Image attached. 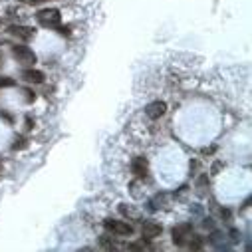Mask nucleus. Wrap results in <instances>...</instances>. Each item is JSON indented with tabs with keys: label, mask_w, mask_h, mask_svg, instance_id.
I'll return each mask as SVG.
<instances>
[{
	"label": "nucleus",
	"mask_w": 252,
	"mask_h": 252,
	"mask_svg": "<svg viewBox=\"0 0 252 252\" xmlns=\"http://www.w3.org/2000/svg\"><path fill=\"white\" fill-rule=\"evenodd\" d=\"M36 20L40 26L44 28H60V10L58 8H44L40 12H36Z\"/></svg>",
	"instance_id": "obj_1"
},
{
	"label": "nucleus",
	"mask_w": 252,
	"mask_h": 252,
	"mask_svg": "<svg viewBox=\"0 0 252 252\" xmlns=\"http://www.w3.org/2000/svg\"><path fill=\"white\" fill-rule=\"evenodd\" d=\"M10 52H12L14 60H18L24 66H34L36 64V54L26 46H10Z\"/></svg>",
	"instance_id": "obj_2"
},
{
	"label": "nucleus",
	"mask_w": 252,
	"mask_h": 252,
	"mask_svg": "<svg viewBox=\"0 0 252 252\" xmlns=\"http://www.w3.org/2000/svg\"><path fill=\"white\" fill-rule=\"evenodd\" d=\"M103 226H105L109 232L119 234V236H129V234H133V226H131L129 222H119V220L107 219V220L103 222Z\"/></svg>",
	"instance_id": "obj_3"
},
{
	"label": "nucleus",
	"mask_w": 252,
	"mask_h": 252,
	"mask_svg": "<svg viewBox=\"0 0 252 252\" xmlns=\"http://www.w3.org/2000/svg\"><path fill=\"white\" fill-rule=\"evenodd\" d=\"M8 34H12L14 38L18 40H24V42H30L34 36H36V30L30 28V26H20V24H12L8 28Z\"/></svg>",
	"instance_id": "obj_4"
},
{
	"label": "nucleus",
	"mask_w": 252,
	"mask_h": 252,
	"mask_svg": "<svg viewBox=\"0 0 252 252\" xmlns=\"http://www.w3.org/2000/svg\"><path fill=\"white\" fill-rule=\"evenodd\" d=\"M165 111H167V103L165 101H153V103H149L145 107V115L149 119H159V117L165 115Z\"/></svg>",
	"instance_id": "obj_5"
},
{
	"label": "nucleus",
	"mask_w": 252,
	"mask_h": 252,
	"mask_svg": "<svg viewBox=\"0 0 252 252\" xmlns=\"http://www.w3.org/2000/svg\"><path fill=\"white\" fill-rule=\"evenodd\" d=\"M191 230H193V226L187 224V222L175 226V228H173V240H175V244H185V240L191 236Z\"/></svg>",
	"instance_id": "obj_6"
},
{
	"label": "nucleus",
	"mask_w": 252,
	"mask_h": 252,
	"mask_svg": "<svg viewBox=\"0 0 252 252\" xmlns=\"http://www.w3.org/2000/svg\"><path fill=\"white\" fill-rule=\"evenodd\" d=\"M161 226L155 222V220H145L143 224H141V234H143V238L145 240H151V238H155V236H159L161 234Z\"/></svg>",
	"instance_id": "obj_7"
},
{
	"label": "nucleus",
	"mask_w": 252,
	"mask_h": 252,
	"mask_svg": "<svg viewBox=\"0 0 252 252\" xmlns=\"http://www.w3.org/2000/svg\"><path fill=\"white\" fill-rule=\"evenodd\" d=\"M147 159L145 157H135L133 159V163H131V171H133V175L137 177V179H143L145 175H147Z\"/></svg>",
	"instance_id": "obj_8"
},
{
	"label": "nucleus",
	"mask_w": 252,
	"mask_h": 252,
	"mask_svg": "<svg viewBox=\"0 0 252 252\" xmlns=\"http://www.w3.org/2000/svg\"><path fill=\"white\" fill-rule=\"evenodd\" d=\"M22 80L28 84H42L44 82V74L38 70H24L22 72Z\"/></svg>",
	"instance_id": "obj_9"
},
{
	"label": "nucleus",
	"mask_w": 252,
	"mask_h": 252,
	"mask_svg": "<svg viewBox=\"0 0 252 252\" xmlns=\"http://www.w3.org/2000/svg\"><path fill=\"white\" fill-rule=\"evenodd\" d=\"M119 211H121V215H125V217L131 219V220H139L141 219V213L135 211V209H131V207H127V205H119Z\"/></svg>",
	"instance_id": "obj_10"
},
{
	"label": "nucleus",
	"mask_w": 252,
	"mask_h": 252,
	"mask_svg": "<svg viewBox=\"0 0 252 252\" xmlns=\"http://www.w3.org/2000/svg\"><path fill=\"white\" fill-rule=\"evenodd\" d=\"M6 14H8L10 18H20V20L28 18V12H26L24 8H20V6H12V8H8Z\"/></svg>",
	"instance_id": "obj_11"
},
{
	"label": "nucleus",
	"mask_w": 252,
	"mask_h": 252,
	"mask_svg": "<svg viewBox=\"0 0 252 252\" xmlns=\"http://www.w3.org/2000/svg\"><path fill=\"white\" fill-rule=\"evenodd\" d=\"M191 240H189V248L191 250H201L203 248V240L199 238V236H189Z\"/></svg>",
	"instance_id": "obj_12"
},
{
	"label": "nucleus",
	"mask_w": 252,
	"mask_h": 252,
	"mask_svg": "<svg viewBox=\"0 0 252 252\" xmlns=\"http://www.w3.org/2000/svg\"><path fill=\"white\" fill-rule=\"evenodd\" d=\"M28 145V141H26V137H22V135H18V137H14V143H12V149H24Z\"/></svg>",
	"instance_id": "obj_13"
},
{
	"label": "nucleus",
	"mask_w": 252,
	"mask_h": 252,
	"mask_svg": "<svg viewBox=\"0 0 252 252\" xmlns=\"http://www.w3.org/2000/svg\"><path fill=\"white\" fill-rule=\"evenodd\" d=\"M165 203V195H157L153 201H151V209H159V205Z\"/></svg>",
	"instance_id": "obj_14"
},
{
	"label": "nucleus",
	"mask_w": 252,
	"mask_h": 252,
	"mask_svg": "<svg viewBox=\"0 0 252 252\" xmlns=\"http://www.w3.org/2000/svg\"><path fill=\"white\" fill-rule=\"evenodd\" d=\"M10 86H14L12 78H0V88H10Z\"/></svg>",
	"instance_id": "obj_15"
},
{
	"label": "nucleus",
	"mask_w": 252,
	"mask_h": 252,
	"mask_svg": "<svg viewBox=\"0 0 252 252\" xmlns=\"http://www.w3.org/2000/svg\"><path fill=\"white\" fill-rule=\"evenodd\" d=\"M24 95H26V103H32V101L36 99V94L30 92V90H24Z\"/></svg>",
	"instance_id": "obj_16"
},
{
	"label": "nucleus",
	"mask_w": 252,
	"mask_h": 252,
	"mask_svg": "<svg viewBox=\"0 0 252 252\" xmlns=\"http://www.w3.org/2000/svg\"><path fill=\"white\" fill-rule=\"evenodd\" d=\"M0 117H2V119H6L8 123H12V121H14V117H12L10 113H6V111H0Z\"/></svg>",
	"instance_id": "obj_17"
},
{
	"label": "nucleus",
	"mask_w": 252,
	"mask_h": 252,
	"mask_svg": "<svg viewBox=\"0 0 252 252\" xmlns=\"http://www.w3.org/2000/svg\"><path fill=\"white\" fill-rule=\"evenodd\" d=\"M20 2H28V4H40V2H46V0H20Z\"/></svg>",
	"instance_id": "obj_18"
},
{
	"label": "nucleus",
	"mask_w": 252,
	"mask_h": 252,
	"mask_svg": "<svg viewBox=\"0 0 252 252\" xmlns=\"http://www.w3.org/2000/svg\"><path fill=\"white\" fill-rule=\"evenodd\" d=\"M58 30H60L62 36H70V28H68V26H66V28H58Z\"/></svg>",
	"instance_id": "obj_19"
},
{
	"label": "nucleus",
	"mask_w": 252,
	"mask_h": 252,
	"mask_svg": "<svg viewBox=\"0 0 252 252\" xmlns=\"http://www.w3.org/2000/svg\"><path fill=\"white\" fill-rule=\"evenodd\" d=\"M0 173H2V161H0Z\"/></svg>",
	"instance_id": "obj_20"
},
{
	"label": "nucleus",
	"mask_w": 252,
	"mask_h": 252,
	"mask_svg": "<svg viewBox=\"0 0 252 252\" xmlns=\"http://www.w3.org/2000/svg\"><path fill=\"white\" fill-rule=\"evenodd\" d=\"M0 24H2V20H0Z\"/></svg>",
	"instance_id": "obj_21"
},
{
	"label": "nucleus",
	"mask_w": 252,
	"mask_h": 252,
	"mask_svg": "<svg viewBox=\"0 0 252 252\" xmlns=\"http://www.w3.org/2000/svg\"><path fill=\"white\" fill-rule=\"evenodd\" d=\"M0 60H2V56H0Z\"/></svg>",
	"instance_id": "obj_22"
}]
</instances>
